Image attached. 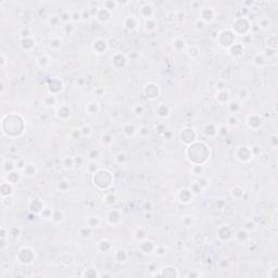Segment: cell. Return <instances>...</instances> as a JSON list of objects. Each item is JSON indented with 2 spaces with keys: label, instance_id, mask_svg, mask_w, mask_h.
Masks as SVG:
<instances>
[{
  "label": "cell",
  "instance_id": "obj_5",
  "mask_svg": "<svg viewBox=\"0 0 278 278\" xmlns=\"http://www.w3.org/2000/svg\"><path fill=\"white\" fill-rule=\"evenodd\" d=\"M57 113H58L59 119H61V120H66V119L71 115V110H70L67 107L63 105V107H60V108L58 109Z\"/></svg>",
  "mask_w": 278,
  "mask_h": 278
},
{
  "label": "cell",
  "instance_id": "obj_6",
  "mask_svg": "<svg viewBox=\"0 0 278 278\" xmlns=\"http://www.w3.org/2000/svg\"><path fill=\"white\" fill-rule=\"evenodd\" d=\"M86 224H87V226L90 228L98 227L99 224H100V218H99V216H96V215L89 216V217L86 219Z\"/></svg>",
  "mask_w": 278,
  "mask_h": 278
},
{
  "label": "cell",
  "instance_id": "obj_4",
  "mask_svg": "<svg viewBox=\"0 0 278 278\" xmlns=\"http://www.w3.org/2000/svg\"><path fill=\"white\" fill-rule=\"evenodd\" d=\"M180 138H182V141L184 142H187V144H190L196 138V133L192 128H188V135H186L185 133H180Z\"/></svg>",
  "mask_w": 278,
  "mask_h": 278
},
{
  "label": "cell",
  "instance_id": "obj_26",
  "mask_svg": "<svg viewBox=\"0 0 278 278\" xmlns=\"http://www.w3.org/2000/svg\"><path fill=\"white\" fill-rule=\"evenodd\" d=\"M127 257V254L124 250H119V251L115 253V259H116L119 262H124Z\"/></svg>",
  "mask_w": 278,
  "mask_h": 278
},
{
  "label": "cell",
  "instance_id": "obj_22",
  "mask_svg": "<svg viewBox=\"0 0 278 278\" xmlns=\"http://www.w3.org/2000/svg\"><path fill=\"white\" fill-rule=\"evenodd\" d=\"M69 187H70V184L67 180H60V182H58V186H57L58 190H59V191H63V192L66 191V190L69 189Z\"/></svg>",
  "mask_w": 278,
  "mask_h": 278
},
{
  "label": "cell",
  "instance_id": "obj_38",
  "mask_svg": "<svg viewBox=\"0 0 278 278\" xmlns=\"http://www.w3.org/2000/svg\"><path fill=\"white\" fill-rule=\"evenodd\" d=\"M144 110H145L144 107H142L141 105H136V107L134 108V111H135V113H136V114H142V113H144Z\"/></svg>",
  "mask_w": 278,
  "mask_h": 278
},
{
  "label": "cell",
  "instance_id": "obj_47",
  "mask_svg": "<svg viewBox=\"0 0 278 278\" xmlns=\"http://www.w3.org/2000/svg\"><path fill=\"white\" fill-rule=\"evenodd\" d=\"M65 30H67V32H70V33H72V32H73V30H74V28H73V26H72V25H71V24H66Z\"/></svg>",
  "mask_w": 278,
  "mask_h": 278
},
{
  "label": "cell",
  "instance_id": "obj_50",
  "mask_svg": "<svg viewBox=\"0 0 278 278\" xmlns=\"http://www.w3.org/2000/svg\"><path fill=\"white\" fill-rule=\"evenodd\" d=\"M276 139H277V138H276L275 136H274V137H273V142L275 144V146H276Z\"/></svg>",
  "mask_w": 278,
  "mask_h": 278
},
{
  "label": "cell",
  "instance_id": "obj_40",
  "mask_svg": "<svg viewBox=\"0 0 278 278\" xmlns=\"http://www.w3.org/2000/svg\"><path fill=\"white\" fill-rule=\"evenodd\" d=\"M81 135H83V134H82V130H81V129H75V130H73V132H72L71 136H72V137L74 138V139H77V138L79 137Z\"/></svg>",
  "mask_w": 278,
  "mask_h": 278
},
{
  "label": "cell",
  "instance_id": "obj_9",
  "mask_svg": "<svg viewBox=\"0 0 278 278\" xmlns=\"http://www.w3.org/2000/svg\"><path fill=\"white\" fill-rule=\"evenodd\" d=\"M173 47H174V49H176V50H182V49L186 47L185 39L182 38V37H177V38H175L174 39V42H173Z\"/></svg>",
  "mask_w": 278,
  "mask_h": 278
},
{
  "label": "cell",
  "instance_id": "obj_42",
  "mask_svg": "<svg viewBox=\"0 0 278 278\" xmlns=\"http://www.w3.org/2000/svg\"><path fill=\"white\" fill-rule=\"evenodd\" d=\"M81 130H82V134L83 135H90V133H91V129H90L89 126H84Z\"/></svg>",
  "mask_w": 278,
  "mask_h": 278
},
{
  "label": "cell",
  "instance_id": "obj_1",
  "mask_svg": "<svg viewBox=\"0 0 278 278\" xmlns=\"http://www.w3.org/2000/svg\"><path fill=\"white\" fill-rule=\"evenodd\" d=\"M93 50L96 51L97 53H103V52L107 50V48H108V42H107V40H105V39L97 38L96 40L93 42Z\"/></svg>",
  "mask_w": 278,
  "mask_h": 278
},
{
  "label": "cell",
  "instance_id": "obj_24",
  "mask_svg": "<svg viewBox=\"0 0 278 278\" xmlns=\"http://www.w3.org/2000/svg\"><path fill=\"white\" fill-rule=\"evenodd\" d=\"M19 180V174L16 172H10L8 173V182L10 184H14V182H18Z\"/></svg>",
  "mask_w": 278,
  "mask_h": 278
},
{
  "label": "cell",
  "instance_id": "obj_23",
  "mask_svg": "<svg viewBox=\"0 0 278 278\" xmlns=\"http://www.w3.org/2000/svg\"><path fill=\"white\" fill-rule=\"evenodd\" d=\"M49 46H50V48H52V49H59V48H61V46H62V40L59 38L51 39Z\"/></svg>",
  "mask_w": 278,
  "mask_h": 278
},
{
  "label": "cell",
  "instance_id": "obj_49",
  "mask_svg": "<svg viewBox=\"0 0 278 278\" xmlns=\"http://www.w3.org/2000/svg\"><path fill=\"white\" fill-rule=\"evenodd\" d=\"M188 276L189 277H193V276H199V274H196V273H189Z\"/></svg>",
  "mask_w": 278,
  "mask_h": 278
},
{
  "label": "cell",
  "instance_id": "obj_21",
  "mask_svg": "<svg viewBox=\"0 0 278 278\" xmlns=\"http://www.w3.org/2000/svg\"><path fill=\"white\" fill-rule=\"evenodd\" d=\"M74 165H75L74 159L70 158V156H66V158H64V160H63V166H64V168H67V170H71V168H72Z\"/></svg>",
  "mask_w": 278,
  "mask_h": 278
},
{
  "label": "cell",
  "instance_id": "obj_44",
  "mask_svg": "<svg viewBox=\"0 0 278 278\" xmlns=\"http://www.w3.org/2000/svg\"><path fill=\"white\" fill-rule=\"evenodd\" d=\"M196 25H197V28H200V30L204 28V22L202 21V20H198Z\"/></svg>",
  "mask_w": 278,
  "mask_h": 278
},
{
  "label": "cell",
  "instance_id": "obj_34",
  "mask_svg": "<svg viewBox=\"0 0 278 278\" xmlns=\"http://www.w3.org/2000/svg\"><path fill=\"white\" fill-rule=\"evenodd\" d=\"M268 276L271 278H277L278 277V267L277 266H274L272 269H269Z\"/></svg>",
  "mask_w": 278,
  "mask_h": 278
},
{
  "label": "cell",
  "instance_id": "obj_31",
  "mask_svg": "<svg viewBox=\"0 0 278 278\" xmlns=\"http://www.w3.org/2000/svg\"><path fill=\"white\" fill-rule=\"evenodd\" d=\"M192 172H193L194 175H201L202 172H203V166H202L201 164L193 165V168H192Z\"/></svg>",
  "mask_w": 278,
  "mask_h": 278
},
{
  "label": "cell",
  "instance_id": "obj_37",
  "mask_svg": "<svg viewBox=\"0 0 278 278\" xmlns=\"http://www.w3.org/2000/svg\"><path fill=\"white\" fill-rule=\"evenodd\" d=\"M105 202L108 204H113L114 202H115V196L114 194H108L107 197H105Z\"/></svg>",
  "mask_w": 278,
  "mask_h": 278
},
{
  "label": "cell",
  "instance_id": "obj_13",
  "mask_svg": "<svg viewBox=\"0 0 278 278\" xmlns=\"http://www.w3.org/2000/svg\"><path fill=\"white\" fill-rule=\"evenodd\" d=\"M125 57L124 56H122V54H115L114 57H112V59H111V61H112V66H114L115 69H116L117 66V63H120V67H123V66L125 65V64H123V63H121L120 61H125Z\"/></svg>",
  "mask_w": 278,
  "mask_h": 278
},
{
  "label": "cell",
  "instance_id": "obj_45",
  "mask_svg": "<svg viewBox=\"0 0 278 278\" xmlns=\"http://www.w3.org/2000/svg\"><path fill=\"white\" fill-rule=\"evenodd\" d=\"M125 159H126V156H125V154H124V153H120V154L117 156V160H119V162H120V163H122V162L125 161Z\"/></svg>",
  "mask_w": 278,
  "mask_h": 278
},
{
  "label": "cell",
  "instance_id": "obj_35",
  "mask_svg": "<svg viewBox=\"0 0 278 278\" xmlns=\"http://www.w3.org/2000/svg\"><path fill=\"white\" fill-rule=\"evenodd\" d=\"M98 156H99L98 150L93 149V150H91V151L89 152V159H90V161H96L97 159H98Z\"/></svg>",
  "mask_w": 278,
  "mask_h": 278
},
{
  "label": "cell",
  "instance_id": "obj_41",
  "mask_svg": "<svg viewBox=\"0 0 278 278\" xmlns=\"http://www.w3.org/2000/svg\"><path fill=\"white\" fill-rule=\"evenodd\" d=\"M81 18H82L81 13H78V12H74L73 14H71V20H72V21H79Z\"/></svg>",
  "mask_w": 278,
  "mask_h": 278
},
{
  "label": "cell",
  "instance_id": "obj_10",
  "mask_svg": "<svg viewBox=\"0 0 278 278\" xmlns=\"http://www.w3.org/2000/svg\"><path fill=\"white\" fill-rule=\"evenodd\" d=\"M203 132L206 136L212 137V136H215V135L217 134V129L215 128V126L213 125V124H206V125L204 126Z\"/></svg>",
  "mask_w": 278,
  "mask_h": 278
},
{
  "label": "cell",
  "instance_id": "obj_39",
  "mask_svg": "<svg viewBox=\"0 0 278 278\" xmlns=\"http://www.w3.org/2000/svg\"><path fill=\"white\" fill-rule=\"evenodd\" d=\"M156 252L158 255L163 257V255H165V248H163V247H158V248H156Z\"/></svg>",
  "mask_w": 278,
  "mask_h": 278
},
{
  "label": "cell",
  "instance_id": "obj_11",
  "mask_svg": "<svg viewBox=\"0 0 278 278\" xmlns=\"http://www.w3.org/2000/svg\"><path fill=\"white\" fill-rule=\"evenodd\" d=\"M23 173L27 177H34L36 175V168H35V165L33 164L26 165L24 168V170H23Z\"/></svg>",
  "mask_w": 278,
  "mask_h": 278
},
{
  "label": "cell",
  "instance_id": "obj_18",
  "mask_svg": "<svg viewBox=\"0 0 278 278\" xmlns=\"http://www.w3.org/2000/svg\"><path fill=\"white\" fill-rule=\"evenodd\" d=\"M56 101H57V99H56V96L54 95H48V96H46L45 99H44V102H45V105L46 107H52V105L56 103Z\"/></svg>",
  "mask_w": 278,
  "mask_h": 278
},
{
  "label": "cell",
  "instance_id": "obj_19",
  "mask_svg": "<svg viewBox=\"0 0 278 278\" xmlns=\"http://www.w3.org/2000/svg\"><path fill=\"white\" fill-rule=\"evenodd\" d=\"M145 25H146V30H149V32H152L156 28V23L152 19H147Z\"/></svg>",
  "mask_w": 278,
  "mask_h": 278
},
{
  "label": "cell",
  "instance_id": "obj_14",
  "mask_svg": "<svg viewBox=\"0 0 278 278\" xmlns=\"http://www.w3.org/2000/svg\"><path fill=\"white\" fill-rule=\"evenodd\" d=\"M37 64H38V66L42 70H46L47 69V66L49 65L48 57H47V56H42V57H39L38 60H37Z\"/></svg>",
  "mask_w": 278,
  "mask_h": 278
},
{
  "label": "cell",
  "instance_id": "obj_25",
  "mask_svg": "<svg viewBox=\"0 0 278 278\" xmlns=\"http://www.w3.org/2000/svg\"><path fill=\"white\" fill-rule=\"evenodd\" d=\"M51 217H52V219H53L54 222H60V221H62L63 213L61 212V211H59V210H56L53 212H51Z\"/></svg>",
  "mask_w": 278,
  "mask_h": 278
},
{
  "label": "cell",
  "instance_id": "obj_15",
  "mask_svg": "<svg viewBox=\"0 0 278 278\" xmlns=\"http://www.w3.org/2000/svg\"><path fill=\"white\" fill-rule=\"evenodd\" d=\"M30 208V210H32L33 212H35V213H39L42 209H44V208H42V203L39 200L33 201Z\"/></svg>",
  "mask_w": 278,
  "mask_h": 278
},
{
  "label": "cell",
  "instance_id": "obj_46",
  "mask_svg": "<svg viewBox=\"0 0 278 278\" xmlns=\"http://www.w3.org/2000/svg\"><path fill=\"white\" fill-rule=\"evenodd\" d=\"M229 125H237L238 124V120L237 119H235V117H230L229 119V123H228Z\"/></svg>",
  "mask_w": 278,
  "mask_h": 278
},
{
  "label": "cell",
  "instance_id": "obj_17",
  "mask_svg": "<svg viewBox=\"0 0 278 278\" xmlns=\"http://www.w3.org/2000/svg\"><path fill=\"white\" fill-rule=\"evenodd\" d=\"M86 110L89 114H96L99 110L98 103H97V102H90V103L87 105Z\"/></svg>",
  "mask_w": 278,
  "mask_h": 278
},
{
  "label": "cell",
  "instance_id": "obj_29",
  "mask_svg": "<svg viewBox=\"0 0 278 278\" xmlns=\"http://www.w3.org/2000/svg\"><path fill=\"white\" fill-rule=\"evenodd\" d=\"M264 63H265V58H264L263 56H261V54L255 56V58H254V64H255V65L261 66V65H263Z\"/></svg>",
  "mask_w": 278,
  "mask_h": 278
},
{
  "label": "cell",
  "instance_id": "obj_32",
  "mask_svg": "<svg viewBox=\"0 0 278 278\" xmlns=\"http://www.w3.org/2000/svg\"><path fill=\"white\" fill-rule=\"evenodd\" d=\"M123 133L125 135H127V136H132V135H134L136 133V130H135V128L133 126H126L123 129Z\"/></svg>",
  "mask_w": 278,
  "mask_h": 278
},
{
  "label": "cell",
  "instance_id": "obj_36",
  "mask_svg": "<svg viewBox=\"0 0 278 278\" xmlns=\"http://www.w3.org/2000/svg\"><path fill=\"white\" fill-rule=\"evenodd\" d=\"M248 96H249L248 90L245 89V88H242V89L239 91V98L242 99V100H245V99L248 98Z\"/></svg>",
  "mask_w": 278,
  "mask_h": 278
},
{
  "label": "cell",
  "instance_id": "obj_16",
  "mask_svg": "<svg viewBox=\"0 0 278 278\" xmlns=\"http://www.w3.org/2000/svg\"><path fill=\"white\" fill-rule=\"evenodd\" d=\"M277 44H278L277 36H275V35H274V36H269L268 38H267V40H266V45L268 46L269 48L274 49V50L277 48Z\"/></svg>",
  "mask_w": 278,
  "mask_h": 278
},
{
  "label": "cell",
  "instance_id": "obj_8",
  "mask_svg": "<svg viewBox=\"0 0 278 278\" xmlns=\"http://www.w3.org/2000/svg\"><path fill=\"white\" fill-rule=\"evenodd\" d=\"M179 199L184 203H188L189 201L191 200V192L189 191L188 189H182L179 192Z\"/></svg>",
  "mask_w": 278,
  "mask_h": 278
},
{
  "label": "cell",
  "instance_id": "obj_30",
  "mask_svg": "<svg viewBox=\"0 0 278 278\" xmlns=\"http://www.w3.org/2000/svg\"><path fill=\"white\" fill-rule=\"evenodd\" d=\"M60 22H61L60 16H58V15H52V16H50V19H49V24L52 25V26L59 25Z\"/></svg>",
  "mask_w": 278,
  "mask_h": 278
},
{
  "label": "cell",
  "instance_id": "obj_33",
  "mask_svg": "<svg viewBox=\"0 0 278 278\" xmlns=\"http://www.w3.org/2000/svg\"><path fill=\"white\" fill-rule=\"evenodd\" d=\"M150 134V129L147 127V126H142L140 129H139V135H140L141 137H147V136H149Z\"/></svg>",
  "mask_w": 278,
  "mask_h": 278
},
{
  "label": "cell",
  "instance_id": "obj_27",
  "mask_svg": "<svg viewBox=\"0 0 278 278\" xmlns=\"http://www.w3.org/2000/svg\"><path fill=\"white\" fill-rule=\"evenodd\" d=\"M91 229H93V228L88 227V226H86V227H82L81 229H79V235H81L82 237H84V238L89 237L90 234H91Z\"/></svg>",
  "mask_w": 278,
  "mask_h": 278
},
{
  "label": "cell",
  "instance_id": "obj_12",
  "mask_svg": "<svg viewBox=\"0 0 278 278\" xmlns=\"http://www.w3.org/2000/svg\"><path fill=\"white\" fill-rule=\"evenodd\" d=\"M146 12H148V18L151 19V15H152V13H153V8L150 3H146L144 7H141L140 8V14L142 15V16H146Z\"/></svg>",
  "mask_w": 278,
  "mask_h": 278
},
{
  "label": "cell",
  "instance_id": "obj_28",
  "mask_svg": "<svg viewBox=\"0 0 278 278\" xmlns=\"http://www.w3.org/2000/svg\"><path fill=\"white\" fill-rule=\"evenodd\" d=\"M259 25H260V27L262 30H268V28H271V21L267 20V19H262L260 21V23H259Z\"/></svg>",
  "mask_w": 278,
  "mask_h": 278
},
{
  "label": "cell",
  "instance_id": "obj_20",
  "mask_svg": "<svg viewBox=\"0 0 278 278\" xmlns=\"http://www.w3.org/2000/svg\"><path fill=\"white\" fill-rule=\"evenodd\" d=\"M201 190H202V186H201V184L199 182H194L191 185V187H190V192L193 194L200 193Z\"/></svg>",
  "mask_w": 278,
  "mask_h": 278
},
{
  "label": "cell",
  "instance_id": "obj_48",
  "mask_svg": "<svg viewBox=\"0 0 278 278\" xmlns=\"http://www.w3.org/2000/svg\"><path fill=\"white\" fill-rule=\"evenodd\" d=\"M112 274H100L99 277H112Z\"/></svg>",
  "mask_w": 278,
  "mask_h": 278
},
{
  "label": "cell",
  "instance_id": "obj_2",
  "mask_svg": "<svg viewBox=\"0 0 278 278\" xmlns=\"http://www.w3.org/2000/svg\"><path fill=\"white\" fill-rule=\"evenodd\" d=\"M229 99H230V95L227 90H225V89L218 90L217 95H216V100H217L221 105H224V103L228 102L229 101Z\"/></svg>",
  "mask_w": 278,
  "mask_h": 278
},
{
  "label": "cell",
  "instance_id": "obj_3",
  "mask_svg": "<svg viewBox=\"0 0 278 278\" xmlns=\"http://www.w3.org/2000/svg\"><path fill=\"white\" fill-rule=\"evenodd\" d=\"M213 19H214V11L211 8H204V9H202L200 20H202L203 22H208L212 21Z\"/></svg>",
  "mask_w": 278,
  "mask_h": 278
},
{
  "label": "cell",
  "instance_id": "obj_7",
  "mask_svg": "<svg viewBox=\"0 0 278 278\" xmlns=\"http://www.w3.org/2000/svg\"><path fill=\"white\" fill-rule=\"evenodd\" d=\"M137 24H138V21L135 16H128V18L125 20V27L130 30H135V28L137 27Z\"/></svg>",
  "mask_w": 278,
  "mask_h": 278
},
{
  "label": "cell",
  "instance_id": "obj_43",
  "mask_svg": "<svg viewBox=\"0 0 278 278\" xmlns=\"http://www.w3.org/2000/svg\"><path fill=\"white\" fill-rule=\"evenodd\" d=\"M74 163H75V165H77V166H81L82 163H83V158H82L81 156H76V158L74 159Z\"/></svg>",
  "mask_w": 278,
  "mask_h": 278
}]
</instances>
